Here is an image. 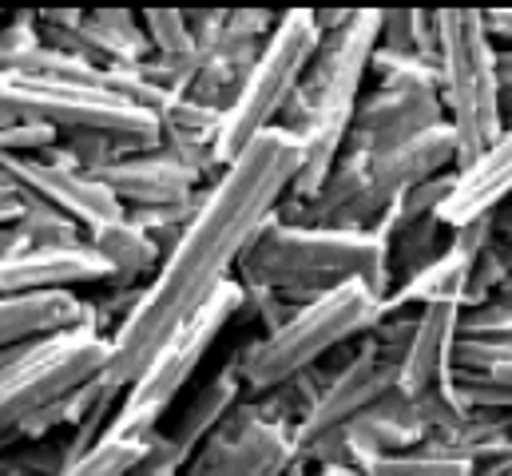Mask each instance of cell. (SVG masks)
I'll list each match as a JSON object with an SVG mask.
<instances>
[{
	"mask_svg": "<svg viewBox=\"0 0 512 476\" xmlns=\"http://www.w3.org/2000/svg\"><path fill=\"white\" fill-rule=\"evenodd\" d=\"M302 171V147L286 131H266L203 191V203L179 242L163 254L159 274L143 286L124 326L112 334V354L100 381L124 393L159 354V346L227 282H235L243 254L266 223L278 219L294 179Z\"/></svg>",
	"mask_w": 512,
	"mask_h": 476,
	"instance_id": "6da1fadb",
	"label": "cell"
},
{
	"mask_svg": "<svg viewBox=\"0 0 512 476\" xmlns=\"http://www.w3.org/2000/svg\"><path fill=\"white\" fill-rule=\"evenodd\" d=\"M382 40V12L358 8L354 20L330 36H322L298 92L278 116V131L294 135L302 147V171L286 199H314L338 159L346 155L350 127L362 104V84L370 80V60Z\"/></svg>",
	"mask_w": 512,
	"mask_h": 476,
	"instance_id": "7a4b0ae2",
	"label": "cell"
},
{
	"mask_svg": "<svg viewBox=\"0 0 512 476\" xmlns=\"http://www.w3.org/2000/svg\"><path fill=\"white\" fill-rule=\"evenodd\" d=\"M243 286L282 290L298 310L342 290L366 286L385 302L393 290L389 250L374 231H330L298 223H266L235 274Z\"/></svg>",
	"mask_w": 512,
	"mask_h": 476,
	"instance_id": "3957f363",
	"label": "cell"
},
{
	"mask_svg": "<svg viewBox=\"0 0 512 476\" xmlns=\"http://www.w3.org/2000/svg\"><path fill=\"white\" fill-rule=\"evenodd\" d=\"M437 92L445 123L457 135V167L489 151L501 131L497 40L477 8H437Z\"/></svg>",
	"mask_w": 512,
	"mask_h": 476,
	"instance_id": "277c9868",
	"label": "cell"
},
{
	"mask_svg": "<svg viewBox=\"0 0 512 476\" xmlns=\"http://www.w3.org/2000/svg\"><path fill=\"white\" fill-rule=\"evenodd\" d=\"M378 322H382V298L366 286H342L302 306L282 330L251 338L231 361L243 377V389L266 397L286 381H294L298 373L326 361L346 342H362Z\"/></svg>",
	"mask_w": 512,
	"mask_h": 476,
	"instance_id": "5b68a950",
	"label": "cell"
},
{
	"mask_svg": "<svg viewBox=\"0 0 512 476\" xmlns=\"http://www.w3.org/2000/svg\"><path fill=\"white\" fill-rule=\"evenodd\" d=\"M8 123H40L56 135L68 131H104L120 139L131 155L163 147L159 119L116 96L104 84L76 80H28L0 72V127Z\"/></svg>",
	"mask_w": 512,
	"mask_h": 476,
	"instance_id": "8992f818",
	"label": "cell"
},
{
	"mask_svg": "<svg viewBox=\"0 0 512 476\" xmlns=\"http://www.w3.org/2000/svg\"><path fill=\"white\" fill-rule=\"evenodd\" d=\"M243 282H227L207 306H199L163 346L159 354L147 361V369L131 381L128 389L120 393V405L112 413V433H124V437H155L159 433V421L163 413L171 409V401L191 385V377L199 373L203 357L211 354V346L219 342V334L243 314Z\"/></svg>",
	"mask_w": 512,
	"mask_h": 476,
	"instance_id": "52a82bcc",
	"label": "cell"
},
{
	"mask_svg": "<svg viewBox=\"0 0 512 476\" xmlns=\"http://www.w3.org/2000/svg\"><path fill=\"white\" fill-rule=\"evenodd\" d=\"M318 44H322V32L314 24V8L278 12V24H274L262 56L247 72L239 96L231 100V108L223 112V123H219V163H223V171L255 143L258 135L278 127V116L290 104V96L298 92Z\"/></svg>",
	"mask_w": 512,
	"mask_h": 476,
	"instance_id": "ba28073f",
	"label": "cell"
},
{
	"mask_svg": "<svg viewBox=\"0 0 512 476\" xmlns=\"http://www.w3.org/2000/svg\"><path fill=\"white\" fill-rule=\"evenodd\" d=\"M108 354L112 338H104L96 326L52 334L16 350V357L0 369V445H12L20 425H28L36 413L76 393L80 385L96 381L108 365Z\"/></svg>",
	"mask_w": 512,
	"mask_h": 476,
	"instance_id": "9c48e42d",
	"label": "cell"
},
{
	"mask_svg": "<svg viewBox=\"0 0 512 476\" xmlns=\"http://www.w3.org/2000/svg\"><path fill=\"white\" fill-rule=\"evenodd\" d=\"M294 469V429L243 397L219 433H211L207 445L187 461L183 476H290Z\"/></svg>",
	"mask_w": 512,
	"mask_h": 476,
	"instance_id": "30bf717a",
	"label": "cell"
},
{
	"mask_svg": "<svg viewBox=\"0 0 512 476\" xmlns=\"http://www.w3.org/2000/svg\"><path fill=\"white\" fill-rule=\"evenodd\" d=\"M393 389V365L382 357L378 342L366 334L358 342L354 357H346L342 365H334L322 397L314 401V409L294 425V457L306 469V457L334 437L342 425H350L362 409H370L378 397H385Z\"/></svg>",
	"mask_w": 512,
	"mask_h": 476,
	"instance_id": "8fae6325",
	"label": "cell"
},
{
	"mask_svg": "<svg viewBox=\"0 0 512 476\" xmlns=\"http://www.w3.org/2000/svg\"><path fill=\"white\" fill-rule=\"evenodd\" d=\"M0 179L12 183L24 199L56 207L80 231H92L100 223H112V219L128 215L120 207V199L100 179H92L88 171H76L68 163L44 159V155H8V159H0Z\"/></svg>",
	"mask_w": 512,
	"mask_h": 476,
	"instance_id": "7c38bea8",
	"label": "cell"
},
{
	"mask_svg": "<svg viewBox=\"0 0 512 476\" xmlns=\"http://www.w3.org/2000/svg\"><path fill=\"white\" fill-rule=\"evenodd\" d=\"M441 123H445V108H441L437 84H374V92L362 96L358 104L346 151L374 159Z\"/></svg>",
	"mask_w": 512,
	"mask_h": 476,
	"instance_id": "4fadbf2b",
	"label": "cell"
},
{
	"mask_svg": "<svg viewBox=\"0 0 512 476\" xmlns=\"http://www.w3.org/2000/svg\"><path fill=\"white\" fill-rule=\"evenodd\" d=\"M461 318H465V302H457V298L429 302L417 310L405 346L393 357V389L397 393L417 397V393L449 381V373L457 369Z\"/></svg>",
	"mask_w": 512,
	"mask_h": 476,
	"instance_id": "5bb4252c",
	"label": "cell"
},
{
	"mask_svg": "<svg viewBox=\"0 0 512 476\" xmlns=\"http://www.w3.org/2000/svg\"><path fill=\"white\" fill-rule=\"evenodd\" d=\"M92 179H100L124 211H143V207H179L199 199L211 183L187 167L183 159H175L171 151L155 147V151H139V155H120L108 167L92 171Z\"/></svg>",
	"mask_w": 512,
	"mask_h": 476,
	"instance_id": "9a60e30c",
	"label": "cell"
},
{
	"mask_svg": "<svg viewBox=\"0 0 512 476\" xmlns=\"http://www.w3.org/2000/svg\"><path fill=\"white\" fill-rule=\"evenodd\" d=\"M108 282H112V270L88 242L20 246L0 258V294L76 290V286H108Z\"/></svg>",
	"mask_w": 512,
	"mask_h": 476,
	"instance_id": "2e32d148",
	"label": "cell"
},
{
	"mask_svg": "<svg viewBox=\"0 0 512 476\" xmlns=\"http://www.w3.org/2000/svg\"><path fill=\"white\" fill-rule=\"evenodd\" d=\"M512 203V127L501 131V139L481 151L473 163L453 171V187L437 211V223L445 231H461L469 223L493 219L501 207Z\"/></svg>",
	"mask_w": 512,
	"mask_h": 476,
	"instance_id": "e0dca14e",
	"label": "cell"
},
{
	"mask_svg": "<svg viewBox=\"0 0 512 476\" xmlns=\"http://www.w3.org/2000/svg\"><path fill=\"white\" fill-rule=\"evenodd\" d=\"M80 326H92V306L76 290L0 294V354Z\"/></svg>",
	"mask_w": 512,
	"mask_h": 476,
	"instance_id": "ac0fdd59",
	"label": "cell"
},
{
	"mask_svg": "<svg viewBox=\"0 0 512 476\" xmlns=\"http://www.w3.org/2000/svg\"><path fill=\"white\" fill-rule=\"evenodd\" d=\"M243 377H239V369H235V361H227L191 401H187V409L179 413V421L167 429V437L179 445V453L191 461L203 445H207V437L211 433H219V425L239 409V401H243Z\"/></svg>",
	"mask_w": 512,
	"mask_h": 476,
	"instance_id": "d6986e66",
	"label": "cell"
},
{
	"mask_svg": "<svg viewBox=\"0 0 512 476\" xmlns=\"http://www.w3.org/2000/svg\"><path fill=\"white\" fill-rule=\"evenodd\" d=\"M84 242L108 262L112 282L120 286H147L163 266V246L147 231H139L128 215L84 231Z\"/></svg>",
	"mask_w": 512,
	"mask_h": 476,
	"instance_id": "ffe728a7",
	"label": "cell"
},
{
	"mask_svg": "<svg viewBox=\"0 0 512 476\" xmlns=\"http://www.w3.org/2000/svg\"><path fill=\"white\" fill-rule=\"evenodd\" d=\"M469 274H473V258L457 246H449L433 266L417 270L413 278L397 282L382 302V318L389 314H413L429 302H445V298H457L465 302L469 298Z\"/></svg>",
	"mask_w": 512,
	"mask_h": 476,
	"instance_id": "44dd1931",
	"label": "cell"
},
{
	"mask_svg": "<svg viewBox=\"0 0 512 476\" xmlns=\"http://www.w3.org/2000/svg\"><path fill=\"white\" fill-rule=\"evenodd\" d=\"M370 476H477V457L449 441H421L417 449L382 457Z\"/></svg>",
	"mask_w": 512,
	"mask_h": 476,
	"instance_id": "7402d4cb",
	"label": "cell"
},
{
	"mask_svg": "<svg viewBox=\"0 0 512 476\" xmlns=\"http://www.w3.org/2000/svg\"><path fill=\"white\" fill-rule=\"evenodd\" d=\"M449 246H453V231H445L437 219H421V223L389 235L385 238V250H389V278H393V286L413 278L417 270L433 266Z\"/></svg>",
	"mask_w": 512,
	"mask_h": 476,
	"instance_id": "603a6c76",
	"label": "cell"
},
{
	"mask_svg": "<svg viewBox=\"0 0 512 476\" xmlns=\"http://www.w3.org/2000/svg\"><path fill=\"white\" fill-rule=\"evenodd\" d=\"M378 48L437 64V12L433 8H389V12H382Z\"/></svg>",
	"mask_w": 512,
	"mask_h": 476,
	"instance_id": "cb8c5ba5",
	"label": "cell"
},
{
	"mask_svg": "<svg viewBox=\"0 0 512 476\" xmlns=\"http://www.w3.org/2000/svg\"><path fill=\"white\" fill-rule=\"evenodd\" d=\"M151 437L139 441V437H124V433H104L100 445L92 453H84L76 465H68L60 476H131V469L143 461Z\"/></svg>",
	"mask_w": 512,
	"mask_h": 476,
	"instance_id": "d4e9b609",
	"label": "cell"
},
{
	"mask_svg": "<svg viewBox=\"0 0 512 476\" xmlns=\"http://www.w3.org/2000/svg\"><path fill=\"white\" fill-rule=\"evenodd\" d=\"M12 231L20 235L24 246H68V242H84V231L68 215H60L56 207L36 203V199H24V211L12 223Z\"/></svg>",
	"mask_w": 512,
	"mask_h": 476,
	"instance_id": "484cf974",
	"label": "cell"
},
{
	"mask_svg": "<svg viewBox=\"0 0 512 476\" xmlns=\"http://www.w3.org/2000/svg\"><path fill=\"white\" fill-rule=\"evenodd\" d=\"M512 365V326L509 330H489V334H461L457 342V369L469 373H489Z\"/></svg>",
	"mask_w": 512,
	"mask_h": 476,
	"instance_id": "4316f807",
	"label": "cell"
},
{
	"mask_svg": "<svg viewBox=\"0 0 512 476\" xmlns=\"http://www.w3.org/2000/svg\"><path fill=\"white\" fill-rule=\"evenodd\" d=\"M243 294H247V302H243V314H251L258 318V326H262V334H274V330H282L294 314H298V306L282 294V290H262V286H243Z\"/></svg>",
	"mask_w": 512,
	"mask_h": 476,
	"instance_id": "83f0119b",
	"label": "cell"
},
{
	"mask_svg": "<svg viewBox=\"0 0 512 476\" xmlns=\"http://www.w3.org/2000/svg\"><path fill=\"white\" fill-rule=\"evenodd\" d=\"M187 457L179 453V445L167 437V429H159L143 453V461L131 469V476H183Z\"/></svg>",
	"mask_w": 512,
	"mask_h": 476,
	"instance_id": "f1b7e54d",
	"label": "cell"
},
{
	"mask_svg": "<svg viewBox=\"0 0 512 476\" xmlns=\"http://www.w3.org/2000/svg\"><path fill=\"white\" fill-rule=\"evenodd\" d=\"M20 211H24V195L0 179V227H12L20 219Z\"/></svg>",
	"mask_w": 512,
	"mask_h": 476,
	"instance_id": "f546056e",
	"label": "cell"
},
{
	"mask_svg": "<svg viewBox=\"0 0 512 476\" xmlns=\"http://www.w3.org/2000/svg\"><path fill=\"white\" fill-rule=\"evenodd\" d=\"M485 24L497 44L512 48V8H485Z\"/></svg>",
	"mask_w": 512,
	"mask_h": 476,
	"instance_id": "4dcf8cb0",
	"label": "cell"
},
{
	"mask_svg": "<svg viewBox=\"0 0 512 476\" xmlns=\"http://www.w3.org/2000/svg\"><path fill=\"white\" fill-rule=\"evenodd\" d=\"M497 80L501 88H512V48H497Z\"/></svg>",
	"mask_w": 512,
	"mask_h": 476,
	"instance_id": "1f68e13d",
	"label": "cell"
},
{
	"mask_svg": "<svg viewBox=\"0 0 512 476\" xmlns=\"http://www.w3.org/2000/svg\"><path fill=\"white\" fill-rule=\"evenodd\" d=\"M493 227H497V238H512V203L493 215Z\"/></svg>",
	"mask_w": 512,
	"mask_h": 476,
	"instance_id": "d6a6232c",
	"label": "cell"
},
{
	"mask_svg": "<svg viewBox=\"0 0 512 476\" xmlns=\"http://www.w3.org/2000/svg\"><path fill=\"white\" fill-rule=\"evenodd\" d=\"M20 246H24V242H20V235H16L12 227H0V258L12 254V250H20Z\"/></svg>",
	"mask_w": 512,
	"mask_h": 476,
	"instance_id": "836d02e7",
	"label": "cell"
},
{
	"mask_svg": "<svg viewBox=\"0 0 512 476\" xmlns=\"http://www.w3.org/2000/svg\"><path fill=\"white\" fill-rule=\"evenodd\" d=\"M306 476H370L362 469H346V465H330V469H306Z\"/></svg>",
	"mask_w": 512,
	"mask_h": 476,
	"instance_id": "e575fe53",
	"label": "cell"
},
{
	"mask_svg": "<svg viewBox=\"0 0 512 476\" xmlns=\"http://www.w3.org/2000/svg\"><path fill=\"white\" fill-rule=\"evenodd\" d=\"M493 246H497V254H501V262H505V270H509V274H512V238H497Z\"/></svg>",
	"mask_w": 512,
	"mask_h": 476,
	"instance_id": "d590c367",
	"label": "cell"
},
{
	"mask_svg": "<svg viewBox=\"0 0 512 476\" xmlns=\"http://www.w3.org/2000/svg\"><path fill=\"white\" fill-rule=\"evenodd\" d=\"M501 116H505V127H512V88L501 92Z\"/></svg>",
	"mask_w": 512,
	"mask_h": 476,
	"instance_id": "8d00e7d4",
	"label": "cell"
},
{
	"mask_svg": "<svg viewBox=\"0 0 512 476\" xmlns=\"http://www.w3.org/2000/svg\"><path fill=\"white\" fill-rule=\"evenodd\" d=\"M290 476H306V469H302V465H298V469H294V473H290Z\"/></svg>",
	"mask_w": 512,
	"mask_h": 476,
	"instance_id": "74e56055",
	"label": "cell"
}]
</instances>
